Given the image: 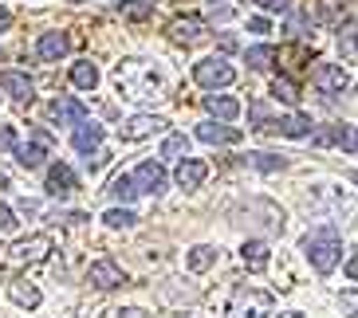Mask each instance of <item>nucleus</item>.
Masks as SVG:
<instances>
[{
	"label": "nucleus",
	"instance_id": "23",
	"mask_svg": "<svg viewBox=\"0 0 358 318\" xmlns=\"http://www.w3.org/2000/svg\"><path fill=\"white\" fill-rule=\"evenodd\" d=\"M71 83L79 86V91H95V86H99V67L91 63V59L75 63V67H71Z\"/></svg>",
	"mask_w": 358,
	"mask_h": 318
},
{
	"label": "nucleus",
	"instance_id": "39",
	"mask_svg": "<svg viewBox=\"0 0 358 318\" xmlns=\"http://www.w3.org/2000/svg\"><path fill=\"white\" fill-rule=\"evenodd\" d=\"M280 318H303V315H299V310H287V315H280Z\"/></svg>",
	"mask_w": 358,
	"mask_h": 318
},
{
	"label": "nucleus",
	"instance_id": "15",
	"mask_svg": "<svg viewBox=\"0 0 358 318\" xmlns=\"http://www.w3.org/2000/svg\"><path fill=\"white\" fill-rule=\"evenodd\" d=\"M268 130H272V134H284V138H307V134H311V118L307 114H287V118L268 122Z\"/></svg>",
	"mask_w": 358,
	"mask_h": 318
},
{
	"label": "nucleus",
	"instance_id": "5",
	"mask_svg": "<svg viewBox=\"0 0 358 318\" xmlns=\"http://www.w3.org/2000/svg\"><path fill=\"white\" fill-rule=\"evenodd\" d=\"M193 79H197V86H205V91H217V86H229L232 79H236V71H232L224 59H201V63H193Z\"/></svg>",
	"mask_w": 358,
	"mask_h": 318
},
{
	"label": "nucleus",
	"instance_id": "3",
	"mask_svg": "<svg viewBox=\"0 0 358 318\" xmlns=\"http://www.w3.org/2000/svg\"><path fill=\"white\" fill-rule=\"evenodd\" d=\"M272 315V295L264 287H236L229 298V318H268Z\"/></svg>",
	"mask_w": 358,
	"mask_h": 318
},
{
	"label": "nucleus",
	"instance_id": "17",
	"mask_svg": "<svg viewBox=\"0 0 358 318\" xmlns=\"http://www.w3.org/2000/svg\"><path fill=\"white\" fill-rule=\"evenodd\" d=\"M71 189H75V173H71V165L55 161L52 169H48V192H52V197H67Z\"/></svg>",
	"mask_w": 358,
	"mask_h": 318
},
{
	"label": "nucleus",
	"instance_id": "28",
	"mask_svg": "<svg viewBox=\"0 0 358 318\" xmlns=\"http://www.w3.org/2000/svg\"><path fill=\"white\" fill-rule=\"evenodd\" d=\"M272 95L284 98L287 106H295V103H299V86H295L292 79H275V83H272Z\"/></svg>",
	"mask_w": 358,
	"mask_h": 318
},
{
	"label": "nucleus",
	"instance_id": "35",
	"mask_svg": "<svg viewBox=\"0 0 358 318\" xmlns=\"http://www.w3.org/2000/svg\"><path fill=\"white\" fill-rule=\"evenodd\" d=\"M260 8H268V12H287L292 8V0H256Z\"/></svg>",
	"mask_w": 358,
	"mask_h": 318
},
{
	"label": "nucleus",
	"instance_id": "12",
	"mask_svg": "<svg viewBox=\"0 0 358 318\" xmlns=\"http://www.w3.org/2000/svg\"><path fill=\"white\" fill-rule=\"evenodd\" d=\"M209 177V165L197 158H181L178 173H173V181H178V189H201V181Z\"/></svg>",
	"mask_w": 358,
	"mask_h": 318
},
{
	"label": "nucleus",
	"instance_id": "31",
	"mask_svg": "<svg viewBox=\"0 0 358 318\" xmlns=\"http://www.w3.org/2000/svg\"><path fill=\"white\" fill-rule=\"evenodd\" d=\"M118 8H122V16H130V20H146L150 16V4H142V0H122Z\"/></svg>",
	"mask_w": 358,
	"mask_h": 318
},
{
	"label": "nucleus",
	"instance_id": "33",
	"mask_svg": "<svg viewBox=\"0 0 358 318\" xmlns=\"http://www.w3.org/2000/svg\"><path fill=\"white\" fill-rule=\"evenodd\" d=\"M16 149V126H0V153Z\"/></svg>",
	"mask_w": 358,
	"mask_h": 318
},
{
	"label": "nucleus",
	"instance_id": "4",
	"mask_svg": "<svg viewBox=\"0 0 358 318\" xmlns=\"http://www.w3.org/2000/svg\"><path fill=\"white\" fill-rule=\"evenodd\" d=\"M52 236L40 232V236H28V240H16L8 252L0 255V264L4 267H24V264H43L48 255H52Z\"/></svg>",
	"mask_w": 358,
	"mask_h": 318
},
{
	"label": "nucleus",
	"instance_id": "24",
	"mask_svg": "<svg viewBox=\"0 0 358 318\" xmlns=\"http://www.w3.org/2000/svg\"><path fill=\"white\" fill-rule=\"evenodd\" d=\"M244 59H248V67L264 71V67H272L275 59H280V52H275L272 43H256V47H248V52H244Z\"/></svg>",
	"mask_w": 358,
	"mask_h": 318
},
{
	"label": "nucleus",
	"instance_id": "37",
	"mask_svg": "<svg viewBox=\"0 0 358 318\" xmlns=\"http://www.w3.org/2000/svg\"><path fill=\"white\" fill-rule=\"evenodd\" d=\"M8 28H12V12L0 8V32H8Z\"/></svg>",
	"mask_w": 358,
	"mask_h": 318
},
{
	"label": "nucleus",
	"instance_id": "21",
	"mask_svg": "<svg viewBox=\"0 0 358 318\" xmlns=\"http://www.w3.org/2000/svg\"><path fill=\"white\" fill-rule=\"evenodd\" d=\"M241 259H244V267H248V271H264L272 255H268V244H260V240H248V244L241 248Z\"/></svg>",
	"mask_w": 358,
	"mask_h": 318
},
{
	"label": "nucleus",
	"instance_id": "7",
	"mask_svg": "<svg viewBox=\"0 0 358 318\" xmlns=\"http://www.w3.org/2000/svg\"><path fill=\"white\" fill-rule=\"evenodd\" d=\"M166 130V118H158V114H134V118H127L122 126H118V138L122 142H142V138H150V134H162Z\"/></svg>",
	"mask_w": 358,
	"mask_h": 318
},
{
	"label": "nucleus",
	"instance_id": "10",
	"mask_svg": "<svg viewBox=\"0 0 358 318\" xmlns=\"http://www.w3.org/2000/svg\"><path fill=\"white\" fill-rule=\"evenodd\" d=\"M48 114L59 122V126H79V122H87V106L79 103V98H67V95H59L52 106H48Z\"/></svg>",
	"mask_w": 358,
	"mask_h": 318
},
{
	"label": "nucleus",
	"instance_id": "14",
	"mask_svg": "<svg viewBox=\"0 0 358 318\" xmlns=\"http://www.w3.org/2000/svg\"><path fill=\"white\" fill-rule=\"evenodd\" d=\"M67 47H71V43H67L64 32H43L40 43H36V55H40L43 63H59L67 55Z\"/></svg>",
	"mask_w": 358,
	"mask_h": 318
},
{
	"label": "nucleus",
	"instance_id": "18",
	"mask_svg": "<svg viewBox=\"0 0 358 318\" xmlns=\"http://www.w3.org/2000/svg\"><path fill=\"white\" fill-rule=\"evenodd\" d=\"M75 149H79V153H95L99 146H103V126H95V122H91V126H87V122H79V130H75Z\"/></svg>",
	"mask_w": 358,
	"mask_h": 318
},
{
	"label": "nucleus",
	"instance_id": "25",
	"mask_svg": "<svg viewBox=\"0 0 358 318\" xmlns=\"http://www.w3.org/2000/svg\"><path fill=\"white\" fill-rule=\"evenodd\" d=\"M185 264H189V271H209V267L217 264V248L197 244V248L189 252V259H185Z\"/></svg>",
	"mask_w": 358,
	"mask_h": 318
},
{
	"label": "nucleus",
	"instance_id": "22",
	"mask_svg": "<svg viewBox=\"0 0 358 318\" xmlns=\"http://www.w3.org/2000/svg\"><path fill=\"white\" fill-rule=\"evenodd\" d=\"M205 106H209V114L221 118V122H232V118L241 114V103L229 98V95H209V98H205Z\"/></svg>",
	"mask_w": 358,
	"mask_h": 318
},
{
	"label": "nucleus",
	"instance_id": "20",
	"mask_svg": "<svg viewBox=\"0 0 358 318\" xmlns=\"http://www.w3.org/2000/svg\"><path fill=\"white\" fill-rule=\"evenodd\" d=\"M8 295H12V303H16V307H28V310H32V307H40V287H36V283H28V279H16V283H12L8 287Z\"/></svg>",
	"mask_w": 358,
	"mask_h": 318
},
{
	"label": "nucleus",
	"instance_id": "2",
	"mask_svg": "<svg viewBox=\"0 0 358 318\" xmlns=\"http://www.w3.org/2000/svg\"><path fill=\"white\" fill-rule=\"evenodd\" d=\"M303 252H307V259H311V267H315L319 275H331V271H335V264L343 259V240H338V232L327 224V228L307 232Z\"/></svg>",
	"mask_w": 358,
	"mask_h": 318
},
{
	"label": "nucleus",
	"instance_id": "16",
	"mask_svg": "<svg viewBox=\"0 0 358 318\" xmlns=\"http://www.w3.org/2000/svg\"><path fill=\"white\" fill-rule=\"evenodd\" d=\"M197 138L209 142V146H232V142H241V130L236 126H217V122H201Z\"/></svg>",
	"mask_w": 358,
	"mask_h": 318
},
{
	"label": "nucleus",
	"instance_id": "26",
	"mask_svg": "<svg viewBox=\"0 0 358 318\" xmlns=\"http://www.w3.org/2000/svg\"><path fill=\"white\" fill-rule=\"evenodd\" d=\"M103 224H106V228H134L138 216L130 209H106L103 212Z\"/></svg>",
	"mask_w": 358,
	"mask_h": 318
},
{
	"label": "nucleus",
	"instance_id": "32",
	"mask_svg": "<svg viewBox=\"0 0 358 318\" xmlns=\"http://www.w3.org/2000/svg\"><path fill=\"white\" fill-rule=\"evenodd\" d=\"M248 114H252L256 130H268V122H272V118H268V103H252L248 106Z\"/></svg>",
	"mask_w": 358,
	"mask_h": 318
},
{
	"label": "nucleus",
	"instance_id": "13",
	"mask_svg": "<svg viewBox=\"0 0 358 318\" xmlns=\"http://www.w3.org/2000/svg\"><path fill=\"white\" fill-rule=\"evenodd\" d=\"M0 86H4V95H12L16 103H32V95H36V83L24 71H4L0 75Z\"/></svg>",
	"mask_w": 358,
	"mask_h": 318
},
{
	"label": "nucleus",
	"instance_id": "36",
	"mask_svg": "<svg viewBox=\"0 0 358 318\" xmlns=\"http://www.w3.org/2000/svg\"><path fill=\"white\" fill-rule=\"evenodd\" d=\"M248 32H272V24H268V20H264V16H256V20H248Z\"/></svg>",
	"mask_w": 358,
	"mask_h": 318
},
{
	"label": "nucleus",
	"instance_id": "19",
	"mask_svg": "<svg viewBox=\"0 0 358 318\" xmlns=\"http://www.w3.org/2000/svg\"><path fill=\"white\" fill-rule=\"evenodd\" d=\"M12 153H16V161H20L24 169H40L43 165V158H48V142H28V146H16L12 149Z\"/></svg>",
	"mask_w": 358,
	"mask_h": 318
},
{
	"label": "nucleus",
	"instance_id": "1",
	"mask_svg": "<svg viewBox=\"0 0 358 318\" xmlns=\"http://www.w3.org/2000/svg\"><path fill=\"white\" fill-rule=\"evenodd\" d=\"M115 83L122 98H150L162 86V75L142 59H127V63L115 67Z\"/></svg>",
	"mask_w": 358,
	"mask_h": 318
},
{
	"label": "nucleus",
	"instance_id": "38",
	"mask_svg": "<svg viewBox=\"0 0 358 318\" xmlns=\"http://www.w3.org/2000/svg\"><path fill=\"white\" fill-rule=\"evenodd\" d=\"M355 275H358V259L350 255V259H347V279H355Z\"/></svg>",
	"mask_w": 358,
	"mask_h": 318
},
{
	"label": "nucleus",
	"instance_id": "8",
	"mask_svg": "<svg viewBox=\"0 0 358 318\" xmlns=\"http://www.w3.org/2000/svg\"><path fill=\"white\" fill-rule=\"evenodd\" d=\"M311 83H315L323 95H343V91L350 86V75L343 71V67H335V63H319L315 75H311Z\"/></svg>",
	"mask_w": 358,
	"mask_h": 318
},
{
	"label": "nucleus",
	"instance_id": "34",
	"mask_svg": "<svg viewBox=\"0 0 358 318\" xmlns=\"http://www.w3.org/2000/svg\"><path fill=\"white\" fill-rule=\"evenodd\" d=\"M0 228H4V232H12V228H16V216H12L8 204H0Z\"/></svg>",
	"mask_w": 358,
	"mask_h": 318
},
{
	"label": "nucleus",
	"instance_id": "6",
	"mask_svg": "<svg viewBox=\"0 0 358 318\" xmlns=\"http://www.w3.org/2000/svg\"><path fill=\"white\" fill-rule=\"evenodd\" d=\"M87 283L99 287V291H115V287L127 283V271H122L115 259H95V264L87 267Z\"/></svg>",
	"mask_w": 358,
	"mask_h": 318
},
{
	"label": "nucleus",
	"instance_id": "29",
	"mask_svg": "<svg viewBox=\"0 0 358 318\" xmlns=\"http://www.w3.org/2000/svg\"><path fill=\"white\" fill-rule=\"evenodd\" d=\"M248 161H252L256 169H264V173H275V169H284L287 165L284 158H272V153H248Z\"/></svg>",
	"mask_w": 358,
	"mask_h": 318
},
{
	"label": "nucleus",
	"instance_id": "11",
	"mask_svg": "<svg viewBox=\"0 0 358 318\" xmlns=\"http://www.w3.org/2000/svg\"><path fill=\"white\" fill-rule=\"evenodd\" d=\"M130 181H134V189H138V192H150V197H154V192L166 189V169H162L158 161H142Z\"/></svg>",
	"mask_w": 358,
	"mask_h": 318
},
{
	"label": "nucleus",
	"instance_id": "30",
	"mask_svg": "<svg viewBox=\"0 0 358 318\" xmlns=\"http://www.w3.org/2000/svg\"><path fill=\"white\" fill-rule=\"evenodd\" d=\"M189 149V142H185V134H169L166 146H162V158H181Z\"/></svg>",
	"mask_w": 358,
	"mask_h": 318
},
{
	"label": "nucleus",
	"instance_id": "9",
	"mask_svg": "<svg viewBox=\"0 0 358 318\" xmlns=\"http://www.w3.org/2000/svg\"><path fill=\"white\" fill-rule=\"evenodd\" d=\"M166 32H169V40H173V43H185V47H189V43H197L201 36L209 32V24L201 20V16H178Z\"/></svg>",
	"mask_w": 358,
	"mask_h": 318
},
{
	"label": "nucleus",
	"instance_id": "27",
	"mask_svg": "<svg viewBox=\"0 0 358 318\" xmlns=\"http://www.w3.org/2000/svg\"><path fill=\"white\" fill-rule=\"evenodd\" d=\"M110 197H118V201H134V197H138L134 181H130L127 173H118V177L110 181Z\"/></svg>",
	"mask_w": 358,
	"mask_h": 318
}]
</instances>
